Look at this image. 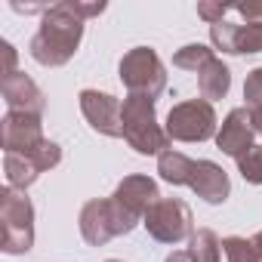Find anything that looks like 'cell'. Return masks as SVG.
Instances as JSON below:
<instances>
[{"mask_svg": "<svg viewBox=\"0 0 262 262\" xmlns=\"http://www.w3.org/2000/svg\"><path fill=\"white\" fill-rule=\"evenodd\" d=\"M83 40V19H77L65 4H53L40 16V28L28 43V53L43 68H62L74 59Z\"/></svg>", "mask_w": 262, "mask_h": 262, "instance_id": "1", "label": "cell"}, {"mask_svg": "<svg viewBox=\"0 0 262 262\" xmlns=\"http://www.w3.org/2000/svg\"><path fill=\"white\" fill-rule=\"evenodd\" d=\"M120 126H123V139L136 155H164L170 151V136L167 129L158 123V108L155 99L145 96H126L120 108Z\"/></svg>", "mask_w": 262, "mask_h": 262, "instance_id": "2", "label": "cell"}, {"mask_svg": "<svg viewBox=\"0 0 262 262\" xmlns=\"http://www.w3.org/2000/svg\"><path fill=\"white\" fill-rule=\"evenodd\" d=\"M34 247V204L25 191L0 188V250L7 256H25Z\"/></svg>", "mask_w": 262, "mask_h": 262, "instance_id": "3", "label": "cell"}, {"mask_svg": "<svg viewBox=\"0 0 262 262\" xmlns=\"http://www.w3.org/2000/svg\"><path fill=\"white\" fill-rule=\"evenodd\" d=\"M77 225H80V234L90 247H105L108 241L129 234L139 225V219H133L114 198H93L80 207Z\"/></svg>", "mask_w": 262, "mask_h": 262, "instance_id": "4", "label": "cell"}, {"mask_svg": "<svg viewBox=\"0 0 262 262\" xmlns=\"http://www.w3.org/2000/svg\"><path fill=\"white\" fill-rule=\"evenodd\" d=\"M120 83L126 86V96H145L158 99L167 90V65L151 47H133L126 50L120 65Z\"/></svg>", "mask_w": 262, "mask_h": 262, "instance_id": "5", "label": "cell"}, {"mask_svg": "<svg viewBox=\"0 0 262 262\" xmlns=\"http://www.w3.org/2000/svg\"><path fill=\"white\" fill-rule=\"evenodd\" d=\"M164 129H167L170 142H207V139H216V133H219L216 108L207 99H185V102L170 108Z\"/></svg>", "mask_w": 262, "mask_h": 262, "instance_id": "6", "label": "cell"}, {"mask_svg": "<svg viewBox=\"0 0 262 262\" xmlns=\"http://www.w3.org/2000/svg\"><path fill=\"white\" fill-rule=\"evenodd\" d=\"M145 231L161 244H182L194 234L191 207L182 198H161L142 219Z\"/></svg>", "mask_w": 262, "mask_h": 262, "instance_id": "7", "label": "cell"}, {"mask_svg": "<svg viewBox=\"0 0 262 262\" xmlns=\"http://www.w3.org/2000/svg\"><path fill=\"white\" fill-rule=\"evenodd\" d=\"M62 164V145L47 139L43 145H37L28 155H4V173H7V185L25 191L28 185H34L47 170Z\"/></svg>", "mask_w": 262, "mask_h": 262, "instance_id": "8", "label": "cell"}, {"mask_svg": "<svg viewBox=\"0 0 262 262\" xmlns=\"http://www.w3.org/2000/svg\"><path fill=\"white\" fill-rule=\"evenodd\" d=\"M0 142L4 155H28L37 145L47 142L43 136V117L40 114H25V111H7L0 120Z\"/></svg>", "mask_w": 262, "mask_h": 262, "instance_id": "9", "label": "cell"}, {"mask_svg": "<svg viewBox=\"0 0 262 262\" xmlns=\"http://www.w3.org/2000/svg\"><path fill=\"white\" fill-rule=\"evenodd\" d=\"M80 114L86 117V123L96 129V133L117 139L123 136V126H120V108L123 102L111 93H99V90H80Z\"/></svg>", "mask_w": 262, "mask_h": 262, "instance_id": "10", "label": "cell"}, {"mask_svg": "<svg viewBox=\"0 0 262 262\" xmlns=\"http://www.w3.org/2000/svg\"><path fill=\"white\" fill-rule=\"evenodd\" d=\"M216 50L228 56H256L262 53V25L256 22H219L210 28Z\"/></svg>", "mask_w": 262, "mask_h": 262, "instance_id": "11", "label": "cell"}, {"mask_svg": "<svg viewBox=\"0 0 262 262\" xmlns=\"http://www.w3.org/2000/svg\"><path fill=\"white\" fill-rule=\"evenodd\" d=\"M256 126H253V117H250V111L241 105V108H231L228 114H225V120L219 123V133H216V148L222 151V155H228V158H241V155H247L256 142Z\"/></svg>", "mask_w": 262, "mask_h": 262, "instance_id": "12", "label": "cell"}, {"mask_svg": "<svg viewBox=\"0 0 262 262\" xmlns=\"http://www.w3.org/2000/svg\"><path fill=\"white\" fill-rule=\"evenodd\" d=\"M133 219H145V213L161 201V191H158V182L151 176H142V173H133V176H123L111 194Z\"/></svg>", "mask_w": 262, "mask_h": 262, "instance_id": "13", "label": "cell"}, {"mask_svg": "<svg viewBox=\"0 0 262 262\" xmlns=\"http://www.w3.org/2000/svg\"><path fill=\"white\" fill-rule=\"evenodd\" d=\"M0 93H4V102H7L10 111H25V114H40L43 117L47 96L25 71L7 74L4 80H0Z\"/></svg>", "mask_w": 262, "mask_h": 262, "instance_id": "14", "label": "cell"}, {"mask_svg": "<svg viewBox=\"0 0 262 262\" xmlns=\"http://www.w3.org/2000/svg\"><path fill=\"white\" fill-rule=\"evenodd\" d=\"M188 188H191L201 201L219 207V204H225L228 194H231V179H228V173H225L216 161H198Z\"/></svg>", "mask_w": 262, "mask_h": 262, "instance_id": "15", "label": "cell"}, {"mask_svg": "<svg viewBox=\"0 0 262 262\" xmlns=\"http://www.w3.org/2000/svg\"><path fill=\"white\" fill-rule=\"evenodd\" d=\"M198 90H201V99H207V102L225 99L228 90H231V71H228V65L222 59L207 62L198 71Z\"/></svg>", "mask_w": 262, "mask_h": 262, "instance_id": "16", "label": "cell"}, {"mask_svg": "<svg viewBox=\"0 0 262 262\" xmlns=\"http://www.w3.org/2000/svg\"><path fill=\"white\" fill-rule=\"evenodd\" d=\"M194 158H188V155H182V151H164L161 158H158V173H161V179L164 182H170V185H191V176H194Z\"/></svg>", "mask_w": 262, "mask_h": 262, "instance_id": "17", "label": "cell"}, {"mask_svg": "<svg viewBox=\"0 0 262 262\" xmlns=\"http://www.w3.org/2000/svg\"><path fill=\"white\" fill-rule=\"evenodd\" d=\"M188 256L194 262H222V241L213 228H198L188 237Z\"/></svg>", "mask_w": 262, "mask_h": 262, "instance_id": "18", "label": "cell"}, {"mask_svg": "<svg viewBox=\"0 0 262 262\" xmlns=\"http://www.w3.org/2000/svg\"><path fill=\"white\" fill-rule=\"evenodd\" d=\"M216 59V50H210L207 43H185L182 50H176L173 56V65L182 68V71H201L207 62Z\"/></svg>", "mask_w": 262, "mask_h": 262, "instance_id": "19", "label": "cell"}, {"mask_svg": "<svg viewBox=\"0 0 262 262\" xmlns=\"http://www.w3.org/2000/svg\"><path fill=\"white\" fill-rule=\"evenodd\" d=\"M222 253H225L228 262H262L259 253H256V247H253V237L247 241V237H241V234L225 237V241H222Z\"/></svg>", "mask_w": 262, "mask_h": 262, "instance_id": "20", "label": "cell"}, {"mask_svg": "<svg viewBox=\"0 0 262 262\" xmlns=\"http://www.w3.org/2000/svg\"><path fill=\"white\" fill-rule=\"evenodd\" d=\"M237 173L250 185H262V145H253L247 155L237 158Z\"/></svg>", "mask_w": 262, "mask_h": 262, "instance_id": "21", "label": "cell"}, {"mask_svg": "<svg viewBox=\"0 0 262 262\" xmlns=\"http://www.w3.org/2000/svg\"><path fill=\"white\" fill-rule=\"evenodd\" d=\"M244 99H247V105H244L247 111H253V108L262 105V65L247 74V80H244Z\"/></svg>", "mask_w": 262, "mask_h": 262, "instance_id": "22", "label": "cell"}, {"mask_svg": "<svg viewBox=\"0 0 262 262\" xmlns=\"http://www.w3.org/2000/svg\"><path fill=\"white\" fill-rule=\"evenodd\" d=\"M225 13H231V4H210V0H201L198 4V16L213 28L219 22H225Z\"/></svg>", "mask_w": 262, "mask_h": 262, "instance_id": "23", "label": "cell"}, {"mask_svg": "<svg viewBox=\"0 0 262 262\" xmlns=\"http://www.w3.org/2000/svg\"><path fill=\"white\" fill-rule=\"evenodd\" d=\"M62 4L77 16V19H93V16H102L105 10H108V4H105V0H99V4H83V0H62Z\"/></svg>", "mask_w": 262, "mask_h": 262, "instance_id": "24", "label": "cell"}, {"mask_svg": "<svg viewBox=\"0 0 262 262\" xmlns=\"http://www.w3.org/2000/svg\"><path fill=\"white\" fill-rule=\"evenodd\" d=\"M231 13L244 16L247 22L262 25V0H250V4H231Z\"/></svg>", "mask_w": 262, "mask_h": 262, "instance_id": "25", "label": "cell"}, {"mask_svg": "<svg viewBox=\"0 0 262 262\" xmlns=\"http://www.w3.org/2000/svg\"><path fill=\"white\" fill-rule=\"evenodd\" d=\"M0 50H4V59H7L4 77H7V74H16V71H19V68H16V47H13L10 40H4V43H0Z\"/></svg>", "mask_w": 262, "mask_h": 262, "instance_id": "26", "label": "cell"}, {"mask_svg": "<svg viewBox=\"0 0 262 262\" xmlns=\"http://www.w3.org/2000/svg\"><path fill=\"white\" fill-rule=\"evenodd\" d=\"M164 262H194V259L188 256V250H173V253H170Z\"/></svg>", "mask_w": 262, "mask_h": 262, "instance_id": "27", "label": "cell"}, {"mask_svg": "<svg viewBox=\"0 0 262 262\" xmlns=\"http://www.w3.org/2000/svg\"><path fill=\"white\" fill-rule=\"evenodd\" d=\"M250 117H253V126H256V136H262V105H259V108H253V111H250Z\"/></svg>", "mask_w": 262, "mask_h": 262, "instance_id": "28", "label": "cell"}, {"mask_svg": "<svg viewBox=\"0 0 262 262\" xmlns=\"http://www.w3.org/2000/svg\"><path fill=\"white\" fill-rule=\"evenodd\" d=\"M253 247H256V253H259V259H262V228L253 234Z\"/></svg>", "mask_w": 262, "mask_h": 262, "instance_id": "29", "label": "cell"}, {"mask_svg": "<svg viewBox=\"0 0 262 262\" xmlns=\"http://www.w3.org/2000/svg\"><path fill=\"white\" fill-rule=\"evenodd\" d=\"M105 262H123V259H105Z\"/></svg>", "mask_w": 262, "mask_h": 262, "instance_id": "30", "label": "cell"}]
</instances>
